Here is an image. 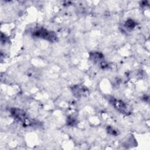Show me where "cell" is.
I'll list each match as a JSON object with an SVG mask.
<instances>
[{
  "instance_id": "cell-1",
  "label": "cell",
  "mask_w": 150,
  "mask_h": 150,
  "mask_svg": "<svg viewBox=\"0 0 150 150\" xmlns=\"http://www.w3.org/2000/svg\"><path fill=\"white\" fill-rule=\"evenodd\" d=\"M108 101L115 109L121 114L128 115L131 113V107L123 101L110 97L108 98Z\"/></svg>"
},
{
  "instance_id": "cell-2",
  "label": "cell",
  "mask_w": 150,
  "mask_h": 150,
  "mask_svg": "<svg viewBox=\"0 0 150 150\" xmlns=\"http://www.w3.org/2000/svg\"><path fill=\"white\" fill-rule=\"evenodd\" d=\"M32 36L36 38L45 39L50 42H55L58 39L55 32L51 30H48L45 28H40L35 30L32 33Z\"/></svg>"
},
{
  "instance_id": "cell-3",
  "label": "cell",
  "mask_w": 150,
  "mask_h": 150,
  "mask_svg": "<svg viewBox=\"0 0 150 150\" xmlns=\"http://www.w3.org/2000/svg\"><path fill=\"white\" fill-rule=\"evenodd\" d=\"M90 59L95 64L99 66L102 69L108 67V63L106 62L104 55L99 52H92L90 53Z\"/></svg>"
},
{
  "instance_id": "cell-4",
  "label": "cell",
  "mask_w": 150,
  "mask_h": 150,
  "mask_svg": "<svg viewBox=\"0 0 150 150\" xmlns=\"http://www.w3.org/2000/svg\"><path fill=\"white\" fill-rule=\"evenodd\" d=\"M11 115L17 121L23 122L24 124L28 125V118L26 112L22 109L17 108H12L10 110Z\"/></svg>"
},
{
  "instance_id": "cell-5",
  "label": "cell",
  "mask_w": 150,
  "mask_h": 150,
  "mask_svg": "<svg viewBox=\"0 0 150 150\" xmlns=\"http://www.w3.org/2000/svg\"><path fill=\"white\" fill-rule=\"evenodd\" d=\"M71 90L73 95L77 98L84 97L88 93L87 88L85 86L81 84L74 85L71 87Z\"/></svg>"
},
{
  "instance_id": "cell-6",
  "label": "cell",
  "mask_w": 150,
  "mask_h": 150,
  "mask_svg": "<svg viewBox=\"0 0 150 150\" xmlns=\"http://www.w3.org/2000/svg\"><path fill=\"white\" fill-rule=\"evenodd\" d=\"M124 27L128 30H132L136 26V23L131 19H127L124 23Z\"/></svg>"
},
{
  "instance_id": "cell-7",
  "label": "cell",
  "mask_w": 150,
  "mask_h": 150,
  "mask_svg": "<svg viewBox=\"0 0 150 150\" xmlns=\"http://www.w3.org/2000/svg\"><path fill=\"white\" fill-rule=\"evenodd\" d=\"M107 131L108 134H110L111 135H118L117 131L114 128H112V127H110V126H108V127H107Z\"/></svg>"
},
{
  "instance_id": "cell-8",
  "label": "cell",
  "mask_w": 150,
  "mask_h": 150,
  "mask_svg": "<svg viewBox=\"0 0 150 150\" xmlns=\"http://www.w3.org/2000/svg\"><path fill=\"white\" fill-rule=\"evenodd\" d=\"M76 120L71 116L69 117L67 119V125H69L73 126L76 124Z\"/></svg>"
}]
</instances>
